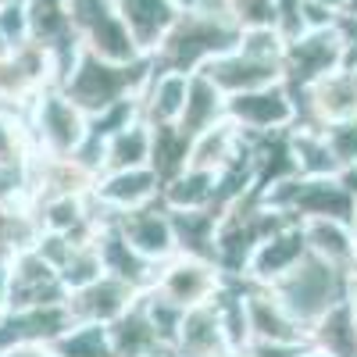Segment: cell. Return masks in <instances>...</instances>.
<instances>
[{
  "instance_id": "6da1fadb",
  "label": "cell",
  "mask_w": 357,
  "mask_h": 357,
  "mask_svg": "<svg viewBox=\"0 0 357 357\" xmlns=\"http://www.w3.org/2000/svg\"><path fill=\"white\" fill-rule=\"evenodd\" d=\"M243 29L229 15H211V11H183L168 29V36L154 50V68H172V72H200L211 57L232 50L240 43Z\"/></svg>"
},
{
  "instance_id": "7a4b0ae2",
  "label": "cell",
  "mask_w": 357,
  "mask_h": 357,
  "mask_svg": "<svg viewBox=\"0 0 357 357\" xmlns=\"http://www.w3.org/2000/svg\"><path fill=\"white\" fill-rule=\"evenodd\" d=\"M154 72V61L143 57V61H132V65H114V61H100L93 54H79L75 68L68 72V79L61 82L65 93L93 118L100 114L104 107L126 100V97H139L143 82L151 79Z\"/></svg>"
},
{
  "instance_id": "3957f363",
  "label": "cell",
  "mask_w": 357,
  "mask_h": 357,
  "mask_svg": "<svg viewBox=\"0 0 357 357\" xmlns=\"http://www.w3.org/2000/svg\"><path fill=\"white\" fill-rule=\"evenodd\" d=\"M25 126L33 139V154L72 158L89 136V114L61 86H43L25 107Z\"/></svg>"
},
{
  "instance_id": "277c9868",
  "label": "cell",
  "mask_w": 357,
  "mask_h": 357,
  "mask_svg": "<svg viewBox=\"0 0 357 357\" xmlns=\"http://www.w3.org/2000/svg\"><path fill=\"white\" fill-rule=\"evenodd\" d=\"M347 279H350V272H343V268L321 261L307 250V257L296 264L293 272H286L268 289L279 296V301L286 304V311L301 321L304 329H311L325 311L347 296Z\"/></svg>"
},
{
  "instance_id": "5b68a950",
  "label": "cell",
  "mask_w": 357,
  "mask_h": 357,
  "mask_svg": "<svg viewBox=\"0 0 357 357\" xmlns=\"http://www.w3.org/2000/svg\"><path fill=\"white\" fill-rule=\"evenodd\" d=\"M347 61H350V54H347V40L340 33V25L307 29L304 36H296L293 43H286V54H282V82L293 89V93H301V89L314 86L318 79L347 68Z\"/></svg>"
},
{
  "instance_id": "8992f818",
  "label": "cell",
  "mask_w": 357,
  "mask_h": 357,
  "mask_svg": "<svg viewBox=\"0 0 357 357\" xmlns=\"http://www.w3.org/2000/svg\"><path fill=\"white\" fill-rule=\"evenodd\" d=\"M225 118L247 136H268L293 129L301 118V107H296V93L286 82H272L225 97Z\"/></svg>"
},
{
  "instance_id": "52a82bcc",
  "label": "cell",
  "mask_w": 357,
  "mask_h": 357,
  "mask_svg": "<svg viewBox=\"0 0 357 357\" xmlns=\"http://www.w3.org/2000/svg\"><path fill=\"white\" fill-rule=\"evenodd\" d=\"M225 282H229V275L222 272L218 261L193 257V254H175L172 261L161 264L158 282L151 289H158L172 304L190 311V307H200V304H211Z\"/></svg>"
},
{
  "instance_id": "ba28073f",
  "label": "cell",
  "mask_w": 357,
  "mask_h": 357,
  "mask_svg": "<svg viewBox=\"0 0 357 357\" xmlns=\"http://www.w3.org/2000/svg\"><path fill=\"white\" fill-rule=\"evenodd\" d=\"M307 257V240H304V225L289 218L282 225H275L264 240L254 247L247 268H243V279L254 286H272L279 282L286 272H293L296 264Z\"/></svg>"
},
{
  "instance_id": "9c48e42d",
  "label": "cell",
  "mask_w": 357,
  "mask_h": 357,
  "mask_svg": "<svg viewBox=\"0 0 357 357\" xmlns=\"http://www.w3.org/2000/svg\"><path fill=\"white\" fill-rule=\"evenodd\" d=\"M161 186H165V178L158 175L154 165L126 168V172H100L93 190H89V200L104 215H126V211H136V207L161 200Z\"/></svg>"
},
{
  "instance_id": "30bf717a",
  "label": "cell",
  "mask_w": 357,
  "mask_h": 357,
  "mask_svg": "<svg viewBox=\"0 0 357 357\" xmlns=\"http://www.w3.org/2000/svg\"><path fill=\"white\" fill-rule=\"evenodd\" d=\"M289 218H340L357 222V200L340 183V175H296L289 197Z\"/></svg>"
},
{
  "instance_id": "8fae6325",
  "label": "cell",
  "mask_w": 357,
  "mask_h": 357,
  "mask_svg": "<svg viewBox=\"0 0 357 357\" xmlns=\"http://www.w3.org/2000/svg\"><path fill=\"white\" fill-rule=\"evenodd\" d=\"M296 107H301L296 122H307V126L357 118V68L347 65L333 75L318 79L314 86L301 89V93H296Z\"/></svg>"
},
{
  "instance_id": "7c38bea8",
  "label": "cell",
  "mask_w": 357,
  "mask_h": 357,
  "mask_svg": "<svg viewBox=\"0 0 357 357\" xmlns=\"http://www.w3.org/2000/svg\"><path fill=\"white\" fill-rule=\"evenodd\" d=\"M68 289L57 275V268L33 247L22 250L11 261V307H43V304H65Z\"/></svg>"
},
{
  "instance_id": "4fadbf2b",
  "label": "cell",
  "mask_w": 357,
  "mask_h": 357,
  "mask_svg": "<svg viewBox=\"0 0 357 357\" xmlns=\"http://www.w3.org/2000/svg\"><path fill=\"white\" fill-rule=\"evenodd\" d=\"M97 247H100V261H104V272H107V275L129 282V286L139 289V293H146V289L158 282L161 264L151 261V257H143V254L126 240L122 229L114 225V215H100V225H97Z\"/></svg>"
},
{
  "instance_id": "5bb4252c",
  "label": "cell",
  "mask_w": 357,
  "mask_h": 357,
  "mask_svg": "<svg viewBox=\"0 0 357 357\" xmlns=\"http://www.w3.org/2000/svg\"><path fill=\"white\" fill-rule=\"evenodd\" d=\"M114 225L122 229L126 240L158 264L172 261L178 254V243H175V225H172V215L161 200L146 204V207H136V211H126V215H114Z\"/></svg>"
},
{
  "instance_id": "9a60e30c",
  "label": "cell",
  "mask_w": 357,
  "mask_h": 357,
  "mask_svg": "<svg viewBox=\"0 0 357 357\" xmlns=\"http://www.w3.org/2000/svg\"><path fill=\"white\" fill-rule=\"evenodd\" d=\"M75 318L65 304H43V307H15L0 314V354L22 347V343H54L65 329H72Z\"/></svg>"
},
{
  "instance_id": "2e32d148",
  "label": "cell",
  "mask_w": 357,
  "mask_h": 357,
  "mask_svg": "<svg viewBox=\"0 0 357 357\" xmlns=\"http://www.w3.org/2000/svg\"><path fill=\"white\" fill-rule=\"evenodd\" d=\"M207 79H211L225 97L232 93H247V89H261V86H272L282 82V61H264V57H254L240 47H232L218 57H211L204 68Z\"/></svg>"
},
{
  "instance_id": "e0dca14e",
  "label": "cell",
  "mask_w": 357,
  "mask_h": 357,
  "mask_svg": "<svg viewBox=\"0 0 357 357\" xmlns=\"http://www.w3.org/2000/svg\"><path fill=\"white\" fill-rule=\"evenodd\" d=\"M139 301V289H132L129 282L114 279V275H100L82 289H72L68 293V311L75 321H100V325H111L118 321L132 304Z\"/></svg>"
},
{
  "instance_id": "ac0fdd59",
  "label": "cell",
  "mask_w": 357,
  "mask_h": 357,
  "mask_svg": "<svg viewBox=\"0 0 357 357\" xmlns=\"http://www.w3.org/2000/svg\"><path fill=\"white\" fill-rule=\"evenodd\" d=\"M247 296V321H250V340H275V343H307V329L296 321L286 304L268 289L243 279Z\"/></svg>"
},
{
  "instance_id": "d6986e66",
  "label": "cell",
  "mask_w": 357,
  "mask_h": 357,
  "mask_svg": "<svg viewBox=\"0 0 357 357\" xmlns=\"http://www.w3.org/2000/svg\"><path fill=\"white\" fill-rule=\"evenodd\" d=\"M172 354L175 357H232L236 354L229 336H225V325L218 318L215 301L200 304V307H190L183 314V325H178Z\"/></svg>"
},
{
  "instance_id": "ffe728a7",
  "label": "cell",
  "mask_w": 357,
  "mask_h": 357,
  "mask_svg": "<svg viewBox=\"0 0 357 357\" xmlns=\"http://www.w3.org/2000/svg\"><path fill=\"white\" fill-rule=\"evenodd\" d=\"M190 75L193 72H172V68L151 72V79L139 89V118L146 126H178L190 93Z\"/></svg>"
},
{
  "instance_id": "44dd1931",
  "label": "cell",
  "mask_w": 357,
  "mask_h": 357,
  "mask_svg": "<svg viewBox=\"0 0 357 357\" xmlns=\"http://www.w3.org/2000/svg\"><path fill=\"white\" fill-rule=\"evenodd\" d=\"M114 8H118V15H122V22L129 25L132 40L139 43V50L146 57H154V50L168 36L175 18L183 15V8H178L175 0H114Z\"/></svg>"
},
{
  "instance_id": "7402d4cb",
  "label": "cell",
  "mask_w": 357,
  "mask_h": 357,
  "mask_svg": "<svg viewBox=\"0 0 357 357\" xmlns=\"http://www.w3.org/2000/svg\"><path fill=\"white\" fill-rule=\"evenodd\" d=\"M304 240L307 250L321 261H329L343 272L357 268V222H340V218H307Z\"/></svg>"
},
{
  "instance_id": "603a6c76",
  "label": "cell",
  "mask_w": 357,
  "mask_h": 357,
  "mask_svg": "<svg viewBox=\"0 0 357 357\" xmlns=\"http://www.w3.org/2000/svg\"><path fill=\"white\" fill-rule=\"evenodd\" d=\"M161 204L168 207V211H207V207H215L218 204V172L186 165L183 172L165 178Z\"/></svg>"
},
{
  "instance_id": "cb8c5ba5",
  "label": "cell",
  "mask_w": 357,
  "mask_h": 357,
  "mask_svg": "<svg viewBox=\"0 0 357 357\" xmlns=\"http://www.w3.org/2000/svg\"><path fill=\"white\" fill-rule=\"evenodd\" d=\"M107 333H111L114 357H158V354H168L165 343H161V336L154 333L151 318H146V311H143V301H136L122 318L111 321Z\"/></svg>"
},
{
  "instance_id": "d4e9b609",
  "label": "cell",
  "mask_w": 357,
  "mask_h": 357,
  "mask_svg": "<svg viewBox=\"0 0 357 357\" xmlns=\"http://www.w3.org/2000/svg\"><path fill=\"white\" fill-rule=\"evenodd\" d=\"M154 161V129L136 118L126 129H118L104 139V168L100 172H126V168H146Z\"/></svg>"
},
{
  "instance_id": "484cf974",
  "label": "cell",
  "mask_w": 357,
  "mask_h": 357,
  "mask_svg": "<svg viewBox=\"0 0 357 357\" xmlns=\"http://www.w3.org/2000/svg\"><path fill=\"white\" fill-rule=\"evenodd\" d=\"M307 343L325 350V354H333V357H357V314H354L347 296L311 325Z\"/></svg>"
},
{
  "instance_id": "4316f807",
  "label": "cell",
  "mask_w": 357,
  "mask_h": 357,
  "mask_svg": "<svg viewBox=\"0 0 357 357\" xmlns=\"http://www.w3.org/2000/svg\"><path fill=\"white\" fill-rule=\"evenodd\" d=\"M218 122H225V93L204 72H193L190 75L186 107H183V118H178V129L193 139V136H200L204 129H211Z\"/></svg>"
},
{
  "instance_id": "83f0119b",
  "label": "cell",
  "mask_w": 357,
  "mask_h": 357,
  "mask_svg": "<svg viewBox=\"0 0 357 357\" xmlns=\"http://www.w3.org/2000/svg\"><path fill=\"white\" fill-rule=\"evenodd\" d=\"M243 146H247V136L225 118V122L204 129L200 136L190 139V158H186V165L207 168V172H222L236 154L243 151Z\"/></svg>"
},
{
  "instance_id": "f1b7e54d",
  "label": "cell",
  "mask_w": 357,
  "mask_h": 357,
  "mask_svg": "<svg viewBox=\"0 0 357 357\" xmlns=\"http://www.w3.org/2000/svg\"><path fill=\"white\" fill-rule=\"evenodd\" d=\"M286 139H289V154H293L296 175H340V161L333 158L329 143H325L321 126L296 122L286 132Z\"/></svg>"
},
{
  "instance_id": "f546056e",
  "label": "cell",
  "mask_w": 357,
  "mask_h": 357,
  "mask_svg": "<svg viewBox=\"0 0 357 357\" xmlns=\"http://www.w3.org/2000/svg\"><path fill=\"white\" fill-rule=\"evenodd\" d=\"M175 225V243L178 254H193V257H211L215 261V232L222 211L207 207V211H168Z\"/></svg>"
},
{
  "instance_id": "4dcf8cb0",
  "label": "cell",
  "mask_w": 357,
  "mask_h": 357,
  "mask_svg": "<svg viewBox=\"0 0 357 357\" xmlns=\"http://www.w3.org/2000/svg\"><path fill=\"white\" fill-rule=\"evenodd\" d=\"M50 347H54L57 357H114L111 333L100 321H75L72 329H65Z\"/></svg>"
},
{
  "instance_id": "1f68e13d",
  "label": "cell",
  "mask_w": 357,
  "mask_h": 357,
  "mask_svg": "<svg viewBox=\"0 0 357 357\" xmlns=\"http://www.w3.org/2000/svg\"><path fill=\"white\" fill-rule=\"evenodd\" d=\"M57 275H61V282H65L68 293L89 286L93 279H100V275H104V261H100L97 236H93V240H79V243L72 247V254L65 257V264L57 268Z\"/></svg>"
},
{
  "instance_id": "d6a6232c",
  "label": "cell",
  "mask_w": 357,
  "mask_h": 357,
  "mask_svg": "<svg viewBox=\"0 0 357 357\" xmlns=\"http://www.w3.org/2000/svg\"><path fill=\"white\" fill-rule=\"evenodd\" d=\"M33 158V139L22 111H4L0 107V168H18Z\"/></svg>"
},
{
  "instance_id": "836d02e7",
  "label": "cell",
  "mask_w": 357,
  "mask_h": 357,
  "mask_svg": "<svg viewBox=\"0 0 357 357\" xmlns=\"http://www.w3.org/2000/svg\"><path fill=\"white\" fill-rule=\"evenodd\" d=\"M154 129V168L161 178H172L175 172L186 168L190 158V136L178 126H151Z\"/></svg>"
},
{
  "instance_id": "e575fe53",
  "label": "cell",
  "mask_w": 357,
  "mask_h": 357,
  "mask_svg": "<svg viewBox=\"0 0 357 357\" xmlns=\"http://www.w3.org/2000/svg\"><path fill=\"white\" fill-rule=\"evenodd\" d=\"M325 143H329L333 158L340 161V172L347 165H357V118H340V122H325L321 126Z\"/></svg>"
},
{
  "instance_id": "d590c367",
  "label": "cell",
  "mask_w": 357,
  "mask_h": 357,
  "mask_svg": "<svg viewBox=\"0 0 357 357\" xmlns=\"http://www.w3.org/2000/svg\"><path fill=\"white\" fill-rule=\"evenodd\" d=\"M0 36L15 50L22 43H29V11L25 0H0Z\"/></svg>"
},
{
  "instance_id": "8d00e7d4",
  "label": "cell",
  "mask_w": 357,
  "mask_h": 357,
  "mask_svg": "<svg viewBox=\"0 0 357 357\" xmlns=\"http://www.w3.org/2000/svg\"><path fill=\"white\" fill-rule=\"evenodd\" d=\"M275 29L286 43L307 33V0H275Z\"/></svg>"
},
{
  "instance_id": "74e56055",
  "label": "cell",
  "mask_w": 357,
  "mask_h": 357,
  "mask_svg": "<svg viewBox=\"0 0 357 357\" xmlns=\"http://www.w3.org/2000/svg\"><path fill=\"white\" fill-rule=\"evenodd\" d=\"M229 15L240 29L275 25V0H229Z\"/></svg>"
},
{
  "instance_id": "f35d334b",
  "label": "cell",
  "mask_w": 357,
  "mask_h": 357,
  "mask_svg": "<svg viewBox=\"0 0 357 357\" xmlns=\"http://www.w3.org/2000/svg\"><path fill=\"white\" fill-rule=\"evenodd\" d=\"M307 343H275V340H250L240 357H301Z\"/></svg>"
},
{
  "instance_id": "ab89813d",
  "label": "cell",
  "mask_w": 357,
  "mask_h": 357,
  "mask_svg": "<svg viewBox=\"0 0 357 357\" xmlns=\"http://www.w3.org/2000/svg\"><path fill=\"white\" fill-rule=\"evenodd\" d=\"M0 357H57L50 343H22V347H11Z\"/></svg>"
},
{
  "instance_id": "60d3db41",
  "label": "cell",
  "mask_w": 357,
  "mask_h": 357,
  "mask_svg": "<svg viewBox=\"0 0 357 357\" xmlns=\"http://www.w3.org/2000/svg\"><path fill=\"white\" fill-rule=\"evenodd\" d=\"M11 307V264H0V314Z\"/></svg>"
},
{
  "instance_id": "b9f144b4",
  "label": "cell",
  "mask_w": 357,
  "mask_h": 357,
  "mask_svg": "<svg viewBox=\"0 0 357 357\" xmlns=\"http://www.w3.org/2000/svg\"><path fill=\"white\" fill-rule=\"evenodd\" d=\"M314 4L329 8V11H336V15H343V11H347V0H314Z\"/></svg>"
},
{
  "instance_id": "7bdbcfd3",
  "label": "cell",
  "mask_w": 357,
  "mask_h": 357,
  "mask_svg": "<svg viewBox=\"0 0 357 357\" xmlns=\"http://www.w3.org/2000/svg\"><path fill=\"white\" fill-rule=\"evenodd\" d=\"M301 357H333V354H325V350H318V347H311V343H307Z\"/></svg>"
},
{
  "instance_id": "ee69618b",
  "label": "cell",
  "mask_w": 357,
  "mask_h": 357,
  "mask_svg": "<svg viewBox=\"0 0 357 357\" xmlns=\"http://www.w3.org/2000/svg\"><path fill=\"white\" fill-rule=\"evenodd\" d=\"M175 4L183 8V11H190V8H197V4H200V0H175Z\"/></svg>"
},
{
  "instance_id": "f6af8a7d",
  "label": "cell",
  "mask_w": 357,
  "mask_h": 357,
  "mask_svg": "<svg viewBox=\"0 0 357 357\" xmlns=\"http://www.w3.org/2000/svg\"><path fill=\"white\" fill-rule=\"evenodd\" d=\"M343 15H350V18H357V0H347V11Z\"/></svg>"
},
{
  "instance_id": "bcb514c9",
  "label": "cell",
  "mask_w": 357,
  "mask_h": 357,
  "mask_svg": "<svg viewBox=\"0 0 357 357\" xmlns=\"http://www.w3.org/2000/svg\"><path fill=\"white\" fill-rule=\"evenodd\" d=\"M158 357H175V354H158Z\"/></svg>"
}]
</instances>
